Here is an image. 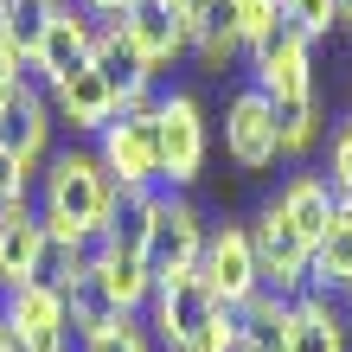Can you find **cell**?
<instances>
[{
    "label": "cell",
    "mask_w": 352,
    "mask_h": 352,
    "mask_svg": "<svg viewBox=\"0 0 352 352\" xmlns=\"http://www.w3.org/2000/svg\"><path fill=\"white\" fill-rule=\"evenodd\" d=\"M26 186H32V167H26V160H13L7 148H0V205L26 199Z\"/></svg>",
    "instance_id": "cell-30"
},
{
    "label": "cell",
    "mask_w": 352,
    "mask_h": 352,
    "mask_svg": "<svg viewBox=\"0 0 352 352\" xmlns=\"http://www.w3.org/2000/svg\"><path fill=\"white\" fill-rule=\"evenodd\" d=\"M26 7H32V13H45V7H65V0H26Z\"/></svg>",
    "instance_id": "cell-34"
},
{
    "label": "cell",
    "mask_w": 352,
    "mask_h": 352,
    "mask_svg": "<svg viewBox=\"0 0 352 352\" xmlns=\"http://www.w3.org/2000/svg\"><path fill=\"white\" fill-rule=\"evenodd\" d=\"M340 26H352V0H340Z\"/></svg>",
    "instance_id": "cell-35"
},
{
    "label": "cell",
    "mask_w": 352,
    "mask_h": 352,
    "mask_svg": "<svg viewBox=\"0 0 352 352\" xmlns=\"http://www.w3.org/2000/svg\"><path fill=\"white\" fill-rule=\"evenodd\" d=\"M186 7H192V13H199V7H205V0H186Z\"/></svg>",
    "instance_id": "cell-37"
},
{
    "label": "cell",
    "mask_w": 352,
    "mask_h": 352,
    "mask_svg": "<svg viewBox=\"0 0 352 352\" xmlns=\"http://www.w3.org/2000/svg\"><path fill=\"white\" fill-rule=\"evenodd\" d=\"M45 96H52L58 122H65V129H77V135H102V129H109V122L122 116V109H116V90L102 84V71H96V65L71 71L65 84H52Z\"/></svg>",
    "instance_id": "cell-15"
},
{
    "label": "cell",
    "mask_w": 352,
    "mask_h": 352,
    "mask_svg": "<svg viewBox=\"0 0 352 352\" xmlns=\"http://www.w3.org/2000/svg\"><path fill=\"white\" fill-rule=\"evenodd\" d=\"M288 320H295V301L263 288L237 307V352H288Z\"/></svg>",
    "instance_id": "cell-21"
},
{
    "label": "cell",
    "mask_w": 352,
    "mask_h": 352,
    "mask_svg": "<svg viewBox=\"0 0 352 352\" xmlns=\"http://www.w3.org/2000/svg\"><path fill=\"white\" fill-rule=\"evenodd\" d=\"M276 212L295 224V237L314 250L327 237V224H333V212H340V192L327 186V173H288L282 192H276Z\"/></svg>",
    "instance_id": "cell-17"
},
{
    "label": "cell",
    "mask_w": 352,
    "mask_h": 352,
    "mask_svg": "<svg viewBox=\"0 0 352 352\" xmlns=\"http://www.w3.org/2000/svg\"><path fill=\"white\" fill-rule=\"evenodd\" d=\"M65 314H71V333H77V340H90V333H102V327L129 320V314H122V301L109 295V276H102L96 250H90V263L65 282Z\"/></svg>",
    "instance_id": "cell-20"
},
{
    "label": "cell",
    "mask_w": 352,
    "mask_h": 352,
    "mask_svg": "<svg viewBox=\"0 0 352 352\" xmlns=\"http://www.w3.org/2000/svg\"><path fill=\"white\" fill-rule=\"evenodd\" d=\"M327 186L340 199H352V122H340V135L327 141Z\"/></svg>",
    "instance_id": "cell-29"
},
{
    "label": "cell",
    "mask_w": 352,
    "mask_h": 352,
    "mask_svg": "<svg viewBox=\"0 0 352 352\" xmlns=\"http://www.w3.org/2000/svg\"><path fill=\"white\" fill-rule=\"evenodd\" d=\"M199 276H205V288H212L224 307H243L250 295H263V263H256L250 224H218V231L205 237Z\"/></svg>",
    "instance_id": "cell-7"
},
{
    "label": "cell",
    "mask_w": 352,
    "mask_h": 352,
    "mask_svg": "<svg viewBox=\"0 0 352 352\" xmlns=\"http://www.w3.org/2000/svg\"><path fill=\"white\" fill-rule=\"evenodd\" d=\"M276 129H282V154H307L320 141V109L314 102H288V109H276Z\"/></svg>",
    "instance_id": "cell-27"
},
{
    "label": "cell",
    "mask_w": 352,
    "mask_h": 352,
    "mask_svg": "<svg viewBox=\"0 0 352 352\" xmlns=\"http://www.w3.org/2000/svg\"><path fill=\"white\" fill-rule=\"evenodd\" d=\"M154 340L160 346H167V352H192L199 340H205V327H212L218 320V295H212V288H205V276H199V269H192V276H167V282H154Z\"/></svg>",
    "instance_id": "cell-3"
},
{
    "label": "cell",
    "mask_w": 352,
    "mask_h": 352,
    "mask_svg": "<svg viewBox=\"0 0 352 352\" xmlns=\"http://www.w3.org/2000/svg\"><path fill=\"white\" fill-rule=\"evenodd\" d=\"M205 218L186 205L179 192L160 199V218H154V231H148V269H154V282H167V276H192L199 256H205Z\"/></svg>",
    "instance_id": "cell-13"
},
{
    "label": "cell",
    "mask_w": 352,
    "mask_h": 352,
    "mask_svg": "<svg viewBox=\"0 0 352 352\" xmlns=\"http://www.w3.org/2000/svg\"><path fill=\"white\" fill-rule=\"evenodd\" d=\"M122 26H129L135 52L148 58L154 71H167L179 52H192V7H186V0H135V7L122 13Z\"/></svg>",
    "instance_id": "cell-14"
},
{
    "label": "cell",
    "mask_w": 352,
    "mask_h": 352,
    "mask_svg": "<svg viewBox=\"0 0 352 352\" xmlns=\"http://www.w3.org/2000/svg\"><path fill=\"white\" fill-rule=\"evenodd\" d=\"M340 307H346V327H352V288H346V295H340Z\"/></svg>",
    "instance_id": "cell-36"
},
{
    "label": "cell",
    "mask_w": 352,
    "mask_h": 352,
    "mask_svg": "<svg viewBox=\"0 0 352 352\" xmlns=\"http://www.w3.org/2000/svg\"><path fill=\"white\" fill-rule=\"evenodd\" d=\"M77 7H84L90 19H122V13L135 7V0H77Z\"/></svg>",
    "instance_id": "cell-32"
},
{
    "label": "cell",
    "mask_w": 352,
    "mask_h": 352,
    "mask_svg": "<svg viewBox=\"0 0 352 352\" xmlns=\"http://www.w3.org/2000/svg\"><path fill=\"white\" fill-rule=\"evenodd\" d=\"M96 26L102 19H90L77 0H65V7H45L32 26V45H26V71L38 77V84H65L71 71H84L96 58Z\"/></svg>",
    "instance_id": "cell-2"
},
{
    "label": "cell",
    "mask_w": 352,
    "mask_h": 352,
    "mask_svg": "<svg viewBox=\"0 0 352 352\" xmlns=\"http://www.w3.org/2000/svg\"><path fill=\"white\" fill-rule=\"evenodd\" d=\"M77 352H154V333L129 314V320L102 327V333H90V340H77Z\"/></svg>",
    "instance_id": "cell-28"
},
{
    "label": "cell",
    "mask_w": 352,
    "mask_h": 352,
    "mask_svg": "<svg viewBox=\"0 0 352 352\" xmlns=\"http://www.w3.org/2000/svg\"><path fill=\"white\" fill-rule=\"evenodd\" d=\"M0 352H19V346H13V327H7V314H0Z\"/></svg>",
    "instance_id": "cell-33"
},
{
    "label": "cell",
    "mask_w": 352,
    "mask_h": 352,
    "mask_svg": "<svg viewBox=\"0 0 352 352\" xmlns=\"http://www.w3.org/2000/svg\"><path fill=\"white\" fill-rule=\"evenodd\" d=\"M52 129H58V109L45 84H32V77H19V84L0 96V148H7L13 160H26V167L38 173L52 160Z\"/></svg>",
    "instance_id": "cell-8"
},
{
    "label": "cell",
    "mask_w": 352,
    "mask_h": 352,
    "mask_svg": "<svg viewBox=\"0 0 352 352\" xmlns=\"http://www.w3.org/2000/svg\"><path fill=\"white\" fill-rule=\"evenodd\" d=\"M84 263H90V243H71V237L45 231V243H38V263H32V282H45V288H58V295H65V282H71Z\"/></svg>",
    "instance_id": "cell-24"
},
{
    "label": "cell",
    "mask_w": 352,
    "mask_h": 352,
    "mask_svg": "<svg viewBox=\"0 0 352 352\" xmlns=\"http://www.w3.org/2000/svg\"><path fill=\"white\" fill-rule=\"evenodd\" d=\"M160 186H141V192H122L116 199V218L102 224V237H96V250L102 256H141L148 263V231H154V218H160Z\"/></svg>",
    "instance_id": "cell-19"
},
{
    "label": "cell",
    "mask_w": 352,
    "mask_h": 352,
    "mask_svg": "<svg viewBox=\"0 0 352 352\" xmlns=\"http://www.w3.org/2000/svg\"><path fill=\"white\" fill-rule=\"evenodd\" d=\"M192 52L205 58V65H231V58L243 52V38H237V19H231V7L224 0H205V7L192 13Z\"/></svg>",
    "instance_id": "cell-22"
},
{
    "label": "cell",
    "mask_w": 352,
    "mask_h": 352,
    "mask_svg": "<svg viewBox=\"0 0 352 352\" xmlns=\"http://www.w3.org/2000/svg\"><path fill=\"white\" fill-rule=\"evenodd\" d=\"M154 129H160V186H167V192L192 186L199 167H205V116H199V96L167 90L160 109H154Z\"/></svg>",
    "instance_id": "cell-6"
},
{
    "label": "cell",
    "mask_w": 352,
    "mask_h": 352,
    "mask_svg": "<svg viewBox=\"0 0 352 352\" xmlns=\"http://www.w3.org/2000/svg\"><path fill=\"white\" fill-rule=\"evenodd\" d=\"M250 237H256V263H263V288H276V295H307V282H314V250L295 237V224H288L276 212V199L256 212L250 224Z\"/></svg>",
    "instance_id": "cell-9"
},
{
    "label": "cell",
    "mask_w": 352,
    "mask_h": 352,
    "mask_svg": "<svg viewBox=\"0 0 352 352\" xmlns=\"http://www.w3.org/2000/svg\"><path fill=\"white\" fill-rule=\"evenodd\" d=\"M154 109H160V102H154ZM154 109L116 116L109 129L96 135V160L109 167V179L122 186V192L160 186V129H154Z\"/></svg>",
    "instance_id": "cell-4"
},
{
    "label": "cell",
    "mask_w": 352,
    "mask_h": 352,
    "mask_svg": "<svg viewBox=\"0 0 352 352\" xmlns=\"http://www.w3.org/2000/svg\"><path fill=\"white\" fill-rule=\"evenodd\" d=\"M231 7V19H237V38H243V52L256 45V38H269L282 26V0H224Z\"/></svg>",
    "instance_id": "cell-26"
},
{
    "label": "cell",
    "mask_w": 352,
    "mask_h": 352,
    "mask_svg": "<svg viewBox=\"0 0 352 352\" xmlns=\"http://www.w3.org/2000/svg\"><path fill=\"white\" fill-rule=\"evenodd\" d=\"M288 352H352V327H346L340 295H320V288L295 295V320H288Z\"/></svg>",
    "instance_id": "cell-16"
},
{
    "label": "cell",
    "mask_w": 352,
    "mask_h": 352,
    "mask_svg": "<svg viewBox=\"0 0 352 352\" xmlns=\"http://www.w3.org/2000/svg\"><path fill=\"white\" fill-rule=\"evenodd\" d=\"M116 199H122V186L96 160V148H58L45 160V173H38V218H45V231L90 243V250H96L102 224L116 218Z\"/></svg>",
    "instance_id": "cell-1"
},
{
    "label": "cell",
    "mask_w": 352,
    "mask_h": 352,
    "mask_svg": "<svg viewBox=\"0 0 352 352\" xmlns=\"http://www.w3.org/2000/svg\"><path fill=\"white\" fill-rule=\"evenodd\" d=\"M19 77H26V52H19V45H13V38H7V32H0V96H7V90L19 84Z\"/></svg>",
    "instance_id": "cell-31"
},
{
    "label": "cell",
    "mask_w": 352,
    "mask_h": 352,
    "mask_svg": "<svg viewBox=\"0 0 352 352\" xmlns=\"http://www.w3.org/2000/svg\"><path fill=\"white\" fill-rule=\"evenodd\" d=\"M307 288H320V295H346L352 288V224H340V212L327 224V237L314 243V282Z\"/></svg>",
    "instance_id": "cell-23"
},
{
    "label": "cell",
    "mask_w": 352,
    "mask_h": 352,
    "mask_svg": "<svg viewBox=\"0 0 352 352\" xmlns=\"http://www.w3.org/2000/svg\"><path fill=\"white\" fill-rule=\"evenodd\" d=\"M38 243H45V218H38V205H26V199L0 205V288H26L32 282Z\"/></svg>",
    "instance_id": "cell-18"
},
{
    "label": "cell",
    "mask_w": 352,
    "mask_h": 352,
    "mask_svg": "<svg viewBox=\"0 0 352 352\" xmlns=\"http://www.w3.org/2000/svg\"><path fill=\"white\" fill-rule=\"evenodd\" d=\"M0 314H7L19 352H71V314H65V295L58 288H45V282L7 288Z\"/></svg>",
    "instance_id": "cell-12"
},
{
    "label": "cell",
    "mask_w": 352,
    "mask_h": 352,
    "mask_svg": "<svg viewBox=\"0 0 352 352\" xmlns=\"http://www.w3.org/2000/svg\"><path fill=\"white\" fill-rule=\"evenodd\" d=\"M90 65L102 71V84L116 90V109H122V116L154 109V102H160V96H154V77H160V71L135 52V38H129L122 19H102V26H96V58H90Z\"/></svg>",
    "instance_id": "cell-10"
},
{
    "label": "cell",
    "mask_w": 352,
    "mask_h": 352,
    "mask_svg": "<svg viewBox=\"0 0 352 352\" xmlns=\"http://www.w3.org/2000/svg\"><path fill=\"white\" fill-rule=\"evenodd\" d=\"M314 45L288 26L269 32V38H256L250 45V71H256V90L276 102V109H288V102H314V58H307Z\"/></svg>",
    "instance_id": "cell-5"
},
{
    "label": "cell",
    "mask_w": 352,
    "mask_h": 352,
    "mask_svg": "<svg viewBox=\"0 0 352 352\" xmlns=\"http://www.w3.org/2000/svg\"><path fill=\"white\" fill-rule=\"evenodd\" d=\"M224 154L237 160L243 173H263L282 160V129H276V102H269L256 84L231 96V109H224Z\"/></svg>",
    "instance_id": "cell-11"
},
{
    "label": "cell",
    "mask_w": 352,
    "mask_h": 352,
    "mask_svg": "<svg viewBox=\"0 0 352 352\" xmlns=\"http://www.w3.org/2000/svg\"><path fill=\"white\" fill-rule=\"evenodd\" d=\"M282 19L314 45V38H327V32L340 26V0H282Z\"/></svg>",
    "instance_id": "cell-25"
}]
</instances>
